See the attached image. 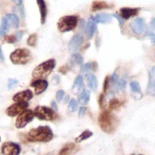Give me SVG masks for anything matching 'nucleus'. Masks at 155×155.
<instances>
[{"instance_id": "nucleus-1", "label": "nucleus", "mask_w": 155, "mask_h": 155, "mask_svg": "<svg viewBox=\"0 0 155 155\" xmlns=\"http://www.w3.org/2000/svg\"><path fill=\"white\" fill-rule=\"evenodd\" d=\"M98 124L101 130L108 134L113 133L120 125L119 119L110 110H105L100 114Z\"/></svg>"}, {"instance_id": "nucleus-2", "label": "nucleus", "mask_w": 155, "mask_h": 155, "mask_svg": "<svg viewBox=\"0 0 155 155\" xmlns=\"http://www.w3.org/2000/svg\"><path fill=\"white\" fill-rule=\"evenodd\" d=\"M25 138L31 142H49L53 138V132L49 126H39L31 129Z\"/></svg>"}, {"instance_id": "nucleus-3", "label": "nucleus", "mask_w": 155, "mask_h": 155, "mask_svg": "<svg viewBox=\"0 0 155 155\" xmlns=\"http://www.w3.org/2000/svg\"><path fill=\"white\" fill-rule=\"evenodd\" d=\"M56 64V60L53 59L45 61L34 68L32 72V77L34 79H44L52 72Z\"/></svg>"}, {"instance_id": "nucleus-4", "label": "nucleus", "mask_w": 155, "mask_h": 155, "mask_svg": "<svg viewBox=\"0 0 155 155\" xmlns=\"http://www.w3.org/2000/svg\"><path fill=\"white\" fill-rule=\"evenodd\" d=\"M10 59L15 65H25L31 59V53L28 49H17L10 55Z\"/></svg>"}, {"instance_id": "nucleus-5", "label": "nucleus", "mask_w": 155, "mask_h": 155, "mask_svg": "<svg viewBox=\"0 0 155 155\" xmlns=\"http://www.w3.org/2000/svg\"><path fill=\"white\" fill-rule=\"evenodd\" d=\"M34 113L37 119L44 121H54L58 118L55 110L44 106H37Z\"/></svg>"}, {"instance_id": "nucleus-6", "label": "nucleus", "mask_w": 155, "mask_h": 155, "mask_svg": "<svg viewBox=\"0 0 155 155\" xmlns=\"http://www.w3.org/2000/svg\"><path fill=\"white\" fill-rule=\"evenodd\" d=\"M78 21V17L75 15L63 16L58 21V30L62 33L72 31L77 26Z\"/></svg>"}, {"instance_id": "nucleus-7", "label": "nucleus", "mask_w": 155, "mask_h": 155, "mask_svg": "<svg viewBox=\"0 0 155 155\" xmlns=\"http://www.w3.org/2000/svg\"><path fill=\"white\" fill-rule=\"evenodd\" d=\"M34 113L31 110H25L19 114L15 122V126L18 129H22L25 127L29 123H31L34 118Z\"/></svg>"}, {"instance_id": "nucleus-8", "label": "nucleus", "mask_w": 155, "mask_h": 155, "mask_svg": "<svg viewBox=\"0 0 155 155\" xmlns=\"http://www.w3.org/2000/svg\"><path fill=\"white\" fill-rule=\"evenodd\" d=\"M28 107V104L27 102H16L15 104H12L9 107H8L5 113L8 116L14 117L17 115L21 114L22 112L27 110Z\"/></svg>"}, {"instance_id": "nucleus-9", "label": "nucleus", "mask_w": 155, "mask_h": 155, "mask_svg": "<svg viewBox=\"0 0 155 155\" xmlns=\"http://www.w3.org/2000/svg\"><path fill=\"white\" fill-rule=\"evenodd\" d=\"M2 152L4 155H19L21 153V147L16 143L8 141L2 145Z\"/></svg>"}, {"instance_id": "nucleus-10", "label": "nucleus", "mask_w": 155, "mask_h": 155, "mask_svg": "<svg viewBox=\"0 0 155 155\" xmlns=\"http://www.w3.org/2000/svg\"><path fill=\"white\" fill-rule=\"evenodd\" d=\"M130 27L134 34H137V35H140V34H143L145 31L147 25H146V22L144 18H138L130 24Z\"/></svg>"}, {"instance_id": "nucleus-11", "label": "nucleus", "mask_w": 155, "mask_h": 155, "mask_svg": "<svg viewBox=\"0 0 155 155\" xmlns=\"http://www.w3.org/2000/svg\"><path fill=\"white\" fill-rule=\"evenodd\" d=\"M84 42V37L81 34H76L73 36L68 43V49L71 52H76L79 50Z\"/></svg>"}, {"instance_id": "nucleus-12", "label": "nucleus", "mask_w": 155, "mask_h": 155, "mask_svg": "<svg viewBox=\"0 0 155 155\" xmlns=\"http://www.w3.org/2000/svg\"><path fill=\"white\" fill-rule=\"evenodd\" d=\"M48 85V81L44 79H36L31 84V87H34V93L37 95L44 93L47 89Z\"/></svg>"}, {"instance_id": "nucleus-13", "label": "nucleus", "mask_w": 155, "mask_h": 155, "mask_svg": "<svg viewBox=\"0 0 155 155\" xmlns=\"http://www.w3.org/2000/svg\"><path fill=\"white\" fill-rule=\"evenodd\" d=\"M34 97L32 91L31 90H25L20 91L14 95L13 101L15 102H27L30 101Z\"/></svg>"}, {"instance_id": "nucleus-14", "label": "nucleus", "mask_w": 155, "mask_h": 155, "mask_svg": "<svg viewBox=\"0 0 155 155\" xmlns=\"http://www.w3.org/2000/svg\"><path fill=\"white\" fill-rule=\"evenodd\" d=\"M141 8H129V7H124L122 8L120 11V15L124 20H128L130 18L135 17L139 13Z\"/></svg>"}, {"instance_id": "nucleus-15", "label": "nucleus", "mask_w": 155, "mask_h": 155, "mask_svg": "<svg viewBox=\"0 0 155 155\" xmlns=\"http://www.w3.org/2000/svg\"><path fill=\"white\" fill-rule=\"evenodd\" d=\"M37 3L38 5L40 14H41V22L42 25H44L47 16V4H46L45 0H37Z\"/></svg>"}, {"instance_id": "nucleus-16", "label": "nucleus", "mask_w": 155, "mask_h": 155, "mask_svg": "<svg viewBox=\"0 0 155 155\" xmlns=\"http://www.w3.org/2000/svg\"><path fill=\"white\" fill-rule=\"evenodd\" d=\"M86 34L89 38H91L97 31V23L95 22L94 17H91L88 19L87 25H86Z\"/></svg>"}, {"instance_id": "nucleus-17", "label": "nucleus", "mask_w": 155, "mask_h": 155, "mask_svg": "<svg viewBox=\"0 0 155 155\" xmlns=\"http://www.w3.org/2000/svg\"><path fill=\"white\" fill-rule=\"evenodd\" d=\"M84 90V81L81 75H78L75 78L72 87H71V91L74 94H78Z\"/></svg>"}, {"instance_id": "nucleus-18", "label": "nucleus", "mask_w": 155, "mask_h": 155, "mask_svg": "<svg viewBox=\"0 0 155 155\" xmlns=\"http://www.w3.org/2000/svg\"><path fill=\"white\" fill-rule=\"evenodd\" d=\"M113 5H110L105 1H94L91 5L92 12L101 11L103 9H107V8H111Z\"/></svg>"}, {"instance_id": "nucleus-19", "label": "nucleus", "mask_w": 155, "mask_h": 155, "mask_svg": "<svg viewBox=\"0 0 155 155\" xmlns=\"http://www.w3.org/2000/svg\"><path fill=\"white\" fill-rule=\"evenodd\" d=\"M86 79H87V85L88 87L91 91H96L98 87V81L96 76L93 74H87L86 75Z\"/></svg>"}, {"instance_id": "nucleus-20", "label": "nucleus", "mask_w": 155, "mask_h": 155, "mask_svg": "<svg viewBox=\"0 0 155 155\" xmlns=\"http://www.w3.org/2000/svg\"><path fill=\"white\" fill-rule=\"evenodd\" d=\"M112 18L113 16L110 14H107V13H104V14H99L97 15L96 16L94 17L95 22L97 23H102V24H107L111 21Z\"/></svg>"}, {"instance_id": "nucleus-21", "label": "nucleus", "mask_w": 155, "mask_h": 155, "mask_svg": "<svg viewBox=\"0 0 155 155\" xmlns=\"http://www.w3.org/2000/svg\"><path fill=\"white\" fill-rule=\"evenodd\" d=\"M76 150V146L74 143H68L62 147L59 155H71Z\"/></svg>"}, {"instance_id": "nucleus-22", "label": "nucleus", "mask_w": 155, "mask_h": 155, "mask_svg": "<svg viewBox=\"0 0 155 155\" xmlns=\"http://www.w3.org/2000/svg\"><path fill=\"white\" fill-rule=\"evenodd\" d=\"M9 28L10 25L8 20H7L6 18H3L2 19V21H1V25H0V38H2L6 35V34L9 31Z\"/></svg>"}, {"instance_id": "nucleus-23", "label": "nucleus", "mask_w": 155, "mask_h": 155, "mask_svg": "<svg viewBox=\"0 0 155 155\" xmlns=\"http://www.w3.org/2000/svg\"><path fill=\"white\" fill-rule=\"evenodd\" d=\"M8 20V23L10 25L13 27L14 28H18L19 27V24H20V20L19 18L18 17L17 15L15 14H8L5 17Z\"/></svg>"}, {"instance_id": "nucleus-24", "label": "nucleus", "mask_w": 155, "mask_h": 155, "mask_svg": "<svg viewBox=\"0 0 155 155\" xmlns=\"http://www.w3.org/2000/svg\"><path fill=\"white\" fill-rule=\"evenodd\" d=\"M90 97H91V93L90 91L87 90H83L81 91V94L79 95V97H78V101L82 105H86V104H88L89 101H90Z\"/></svg>"}, {"instance_id": "nucleus-25", "label": "nucleus", "mask_w": 155, "mask_h": 155, "mask_svg": "<svg viewBox=\"0 0 155 155\" xmlns=\"http://www.w3.org/2000/svg\"><path fill=\"white\" fill-rule=\"evenodd\" d=\"M146 93L147 95L155 97V79H152L150 76V81H149L148 85H147Z\"/></svg>"}, {"instance_id": "nucleus-26", "label": "nucleus", "mask_w": 155, "mask_h": 155, "mask_svg": "<svg viewBox=\"0 0 155 155\" xmlns=\"http://www.w3.org/2000/svg\"><path fill=\"white\" fill-rule=\"evenodd\" d=\"M71 62L72 64H76L78 65H82L84 63V59L81 56V55L78 53H74L71 57Z\"/></svg>"}, {"instance_id": "nucleus-27", "label": "nucleus", "mask_w": 155, "mask_h": 155, "mask_svg": "<svg viewBox=\"0 0 155 155\" xmlns=\"http://www.w3.org/2000/svg\"><path fill=\"white\" fill-rule=\"evenodd\" d=\"M92 135H93V132H91V131L89 130H85L78 137V138H76L75 141L76 142H81V141H84V140L89 138L90 137H91Z\"/></svg>"}, {"instance_id": "nucleus-28", "label": "nucleus", "mask_w": 155, "mask_h": 155, "mask_svg": "<svg viewBox=\"0 0 155 155\" xmlns=\"http://www.w3.org/2000/svg\"><path fill=\"white\" fill-rule=\"evenodd\" d=\"M97 69V63L96 62H88V63L84 64L81 68V72L85 73L89 71L90 70L96 71Z\"/></svg>"}, {"instance_id": "nucleus-29", "label": "nucleus", "mask_w": 155, "mask_h": 155, "mask_svg": "<svg viewBox=\"0 0 155 155\" xmlns=\"http://www.w3.org/2000/svg\"><path fill=\"white\" fill-rule=\"evenodd\" d=\"M122 105V102L120 100L116 99V98H113L109 103V107H110V110H115L120 108Z\"/></svg>"}, {"instance_id": "nucleus-30", "label": "nucleus", "mask_w": 155, "mask_h": 155, "mask_svg": "<svg viewBox=\"0 0 155 155\" xmlns=\"http://www.w3.org/2000/svg\"><path fill=\"white\" fill-rule=\"evenodd\" d=\"M130 88L132 92L136 94H141V88L139 83L136 81H132L130 82Z\"/></svg>"}, {"instance_id": "nucleus-31", "label": "nucleus", "mask_w": 155, "mask_h": 155, "mask_svg": "<svg viewBox=\"0 0 155 155\" xmlns=\"http://www.w3.org/2000/svg\"><path fill=\"white\" fill-rule=\"evenodd\" d=\"M37 42V35L36 34H33L29 36L27 41V44L30 46V47H35Z\"/></svg>"}, {"instance_id": "nucleus-32", "label": "nucleus", "mask_w": 155, "mask_h": 155, "mask_svg": "<svg viewBox=\"0 0 155 155\" xmlns=\"http://www.w3.org/2000/svg\"><path fill=\"white\" fill-rule=\"evenodd\" d=\"M119 81H120V79H119V76L118 74H116V72H114L113 74V75L110 77V84H111L112 87H113V88H116V87H117V86H118V83H119Z\"/></svg>"}, {"instance_id": "nucleus-33", "label": "nucleus", "mask_w": 155, "mask_h": 155, "mask_svg": "<svg viewBox=\"0 0 155 155\" xmlns=\"http://www.w3.org/2000/svg\"><path fill=\"white\" fill-rule=\"evenodd\" d=\"M78 107V103L77 101L74 99H71L70 100L69 103H68V110L70 113H74L76 111Z\"/></svg>"}, {"instance_id": "nucleus-34", "label": "nucleus", "mask_w": 155, "mask_h": 155, "mask_svg": "<svg viewBox=\"0 0 155 155\" xmlns=\"http://www.w3.org/2000/svg\"><path fill=\"white\" fill-rule=\"evenodd\" d=\"M126 84H127V81H126V78H122V79H120V81H119L117 88L120 91H124L126 87Z\"/></svg>"}, {"instance_id": "nucleus-35", "label": "nucleus", "mask_w": 155, "mask_h": 155, "mask_svg": "<svg viewBox=\"0 0 155 155\" xmlns=\"http://www.w3.org/2000/svg\"><path fill=\"white\" fill-rule=\"evenodd\" d=\"M5 41H6L7 43H9V44H14L17 41V37H16L15 35H9L5 37Z\"/></svg>"}, {"instance_id": "nucleus-36", "label": "nucleus", "mask_w": 155, "mask_h": 155, "mask_svg": "<svg viewBox=\"0 0 155 155\" xmlns=\"http://www.w3.org/2000/svg\"><path fill=\"white\" fill-rule=\"evenodd\" d=\"M64 95H65V91H62V90L58 91L57 93H56V101H57V102H60V101L63 99Z\"/></svg>"}, {"instance_id": "nucleus-37", "label": "nucleus", "mask_w": 155, "mask_h": 155, "mask_svg": "<svg viewBox=\"0 0 155 155\" xmlns=\"http://www.w3.org/2000/svg\"><path fill=\"white\" fill-rule=\"evenodd\" d=\"M110 84V78H109L108 76H107L104 80V93H106L107 91L108 90L109 85Z\"/></svg>"}, {"instance_id": "nucleus-38", "label": "nucleus", "mask_w": 155, "mask_h": 155, "mask_svg": "<svg viewBox=\"0 0 155 155\" xmlns=\"http://www.w3.org/2000/svg\"><path fill=\"white\" fill-rule=\"evenodd\" d=\"M113 17L116 18L118 20V21H119V23H120V26H123V25H124L125 20L123 18L121 17V15H120V14H118V13H115V14L113 15Z\"/></svg>"}, {"instance_id": "nucleus-39", "label": "nucleus", "mask_w": 155, "mask_h": 155, "mask_svg": "<svg viewBox=\"0 0 155 155\" xmlns=\"http://www.w3.org/2000/svg\"><path fill=\"white\" fill-rule=\"evenodd\" d=\"M18 83V80H14V79H9L8 81V89H12L16 85V84Z\"/></svg>"}, {"instance_id": "nucleus-40", "label": "nucleus", "mask_w": 155, "mask_h": 155, "mask_svg": "<svg viewBox=\"0 0 155 155\" xmlns=\"http://www.w3.org/2000/svg\"><path fill=\"white\" fill-rule=\"evenodd\" d=\"M99 104L101 108H104L105 107V97H104V94H101L99 97Z\"/></svg>"}, {"instance_id": "nucleus-41", "label": "nucleus", "mask_w": 155, "mask_h": 155, "mask_svg": "<svg viewBox=\"0 0 155 155\" xmlns=\"http://www.w3.org/2000/svg\"><path fill=\"white\" fill-rule=\"evenodd\" d=\"M86 110H87V109H86L85 107H81L79 109V111H78V116L79 117H83L85 115Z\"/></svg>"}, {"instance_id": "nucleus-42", "label": "nucleus", "mask_w": 155, "mask_h": 155, "mask_svg": "<svg viewBox=\"0 0 155 155\" xmlns=\"http://www.w3.org/2000/svg\"><path fill=\"white\" fill-rule=\"evenodd\" d=\"M148 36H149V37H150V41H151L152 44H153V45H154L155 44V34H153V33H149Z\"/></svg>"}, {"instance_id": "nucleus-43", "label": "nucleus", "mask_w": 155, "mask_h": 155, "mask_svg": "<svg viewBox=\"0 0 155 155\" xmlns=\"http://www.w3.org/2000/svg\"><path fill=\"white\" fill-rule=\"evenodd\" d=\"M15 36L16 37H17V41H19L21 39L22 36H23V32H22V31H18V32L16 33Z\"/></svg>"}, {"instance_id": "nucleus-44", "label": "nucleus", "mask_w": 155, "mask_h": 155, "mask_svg": "<svg viewBox=\"0 0 155 155\" xmlns=\"http://www.w3.org/2000/svg\"><path fill=\"white\" fill-rule=\"evenodd\" d=\"M51 107H52V109H53V110H55V111H57L58 110L57 104H56V103L55 102V101H53V102L51 103Z\"/></svg>"}, {"instance_id": "nucleus-45", "label": "nucleus", "mask_w": 155, "mask_h": 155, "mask_svg": "<svg viewBox=\"0 0 155 155\" xmlns=\"http://www.w3.org/2000/svg\"><path fill=\"white\" fill-rule=\"evenodd\" d=\"M13 2H15V4H17V5H20L22 4V2H23V0H12Z\"/></svg>"}, {"instance_id": "nucleus-46", "label": "nucleus", "mask_w": 155, "mask_h": 155, "mask_svg": "<svg viewBox=\"0 0 155 155\" xmlns=\"http://www.w3.org/2000/svg\"><path fill=\"white\" fill-rule=\"evenodd\" d=\"M0 60L4 61V56H3V54H2V49H1V47H0Z\"/></svg>"}, {"instance_id": "nucleus-47", "label": "nucleus", "mask_w": 155, "mask_h": 155, "mask_svg": "<svg viewBox=\"0 0 155 155\" xmlns=\"http://www.w3.org/2000/svg\"><path fill=\"white\" fill-rule=\"evenodd\" d=\"M150 76H155V66L152 67L151 68V75Z\"/></svg>"}, {"instance_id": "nucleus-48", "label": "nucleus", "mask_w": 155, "mask_h": 155, "mask_svg": "<svg viewBox=\"0 0 155 155\" xmlns=\"http://www.w3.org/2000/svg\"><path fill=\"white\" fill-rule=\"evenodd\" d=\"M68 98H69V96H68V95H67V96H66V97L65 98V103H67V102H68Z\"/></svg>"}, {"instance_id": "nucleus-49", "label": "nucleus", "mask_w": 155, "mask_h": 155, "mask_svg": "<svg viewBox=\"0 0 155 155\" xmlns=\"http://www.w3.org/2000/svg\"><path fill=\"white\" fill-rule=\"evenodd\" d=\"M0 141H1V138H0Z\"/></svg>"}]
</instances>
